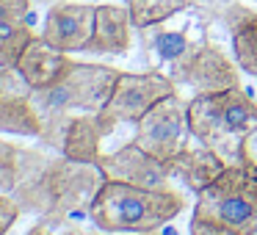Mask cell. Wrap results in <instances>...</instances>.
Instances as JSON below:
<instances>
[{
  "instance_id": "cell-1",
  "label": "cell",
  "mask_w": 257,
  "mask_h": 235,
  "mask_svg": "<svg viewBox=\"0 0 257 235\" xmlns=\"http://www.w3.org/2000/svg\"><path fill=\"white\" fill-rule=\"evenodd\" d=\"M102 180L105 177L97 163H75L64 155L50 161L39 150H25L14 199L23 210L67 218L80 207L89 213V205Z\"/></svg>"
},
{
  "instance_id": "cell-2",
  "label": "cell",
  "mask_w": 257,
  "mask_h": 235,
  "mask_svg": "<svg viewBox=\"0 0 257 235\" xmlns=\"http://www.w3.org/2000/svg\"><path fill=\"white\" fill-rule=\"evenodd\" d=\"M185 207V196L174 188L102 180L89 205V218L100 232H158Z\"/></svg>"
},
{
  "instance_id": "cell-3",
  "label": "cell",
  "mask_w": 257,
  "mask_h": 235,
  "mask_svg": "<svg viewBox=\"0 0 257 235\" xmlns=\"http://www.w3.org/2000/svg\"><path fill=\"white\" fill-rule=\"evenodd\" d=\"M185 116L196 141L238 161L246 139L257 130V102L240 86H229L221 91L196 94L185 105Z\"/></svg>"
},
{
  "instance_id": "cell-4",
  "label": "cell",
  "mask_w": 257,
  "mask_h": 235,
  "mask_svg": "<svg viewBox=\"0 0 257 235\" xmlns=\"http://www.w3.org/2000/svg\"><path fill=\"white\" fill-rule=\"evenodd\" d=\"M194 218L240 235H257V163L251 161L249 147H243L238 161L227 163L224 172L196 194Z\"/></svg>"
},
{
  "instance_id": "cell-5",
  "label": "cell",
  "mask_w": 257,
  "mask_h": 235,
  "mask_svg": "<svg viewBox=\"0 0 257 235\" xmlns=\"http://www.w3.org/2000/svg\"><path fill=\"white\" fill-rule=\"evenodd\" d=\"M119 69L113 67L72 61V67L64 72L61 80H56L47 89L34 91V105L39 111V116L45 119V128L58 125L75 111L97 113L108 102Z\"/></svg>"
},
{
  "instance_id": "cell-6",
  "label": "cell",
  "mask_w": 257,
  "mask_h": 235,
  "mask_svg": "<svg viewBox=\"0 0 257 235\" xmlns=\"http://www.w3.org/2000/svg\"><path fill=\"white\" fill-rule=\"evenodd\" d=\"M169 94H177V86L163 72H119L111 97L97 113L108 128L116 130V125L122 122L136 125L155 102Z\"/></svg>"
},
{
  "instance_id": "cell-7",
  "label": "cell",
  "mask_w": 257,
  "mask_h": 235,
  "mask_svg": "<svg viewBox=\"0 0 257 235\" xmlns=\"http://www.w3.org/2000/svg\"><path fill=\"white\" fill-rule=\"evenodd\" d=\"M188 116L177 94L163 97L136 122V144L161 161H172L188 144Z\"/></svg>"
},
{
  "instance_id": "cell-8",
  "label": "cell",
  "mask_w": 257,
  "mask_h": 235,
  "mask_svg": "<svg viewBox=\"0 0 257 235\" xmlns=\"http://www.w3.org/2000/svg\"><path fill=\"white\" fill-rule=\"evenodd\" d=\"M172 80L194 86L196 94L202 91H221L238 86V69L221 53V47L210 39H196L177 61H172Z\"/></svg>"
},
{
  "instance_id": "cell-9",
  "label": "cell",
  "mask_w": 257,
  "mask_h": 235,
  "mask_svg": "<svg viewBox=\"0 0 257 235\" xmlns=\"http://www.w3.org/2000/svg\"><path fill=\"white\" fill-rule=\"evenodd\" d=\"M113 130L100 119V113H69L58 125H50L42 133V141L56 147L64 158L75 163H97L100 161V144Z\"/></svg>"
},
{
  "instance_id": "cell-10",
  "label": "cell",
  "mask_w": 257,
  "mask_h": 235,
  "mask_svg": "<svg viewBox=\"0 0 257 235\" xmlns=\"http://www.w3.org/2000/svg\"><path fill=\"white\" fill-rule=\"evenodd\" d=\"M97 166L105 180H119V183L141 185V188H172L169 163L141 150L136 141L119 147L111 155H100Z\"/></svg>"
},
{
  "instance_id": "cell-11",
  "label": "cell",
  "mask_w": 257,
  "mask_h": 235,
  "mask_svg": "<svg viewBox=\"0 0 257 235\" xmlns=\"http://www.w3.org/2000/svg\"><path fill=\"white\" fill-rule=\"evenodd\" d=\"M97 6L89 3H56L42 25V36L64 53H83L94 34Z\"/></svg>"
},
{
  "instance_id": "cell-12",
  "label": "cell",
  "mask_w": 257,
  "mask_h": 235,
  "mask_svg": "<svg viewBox=\"0 0 257 235\" xmlns=\"http://www.w3.org/2000/svg\"><path fill=\"white\" fill-rule=\"evenodd\" d=\"M69 67H72L69 53L53 47L45 36H34V39L28 42V47L23 50L20 61H17L20 75L34 86V91L47 89V86H53L56 80H61Z\"/></svg>"
},
{
  "instance_id": "cell-13",
  "label": "cell",
  "mask_w": 257,
  "mask_h": 235,
  "mask_svg": "<svg viewBox=\"0 0 257 235\" xmlns=\"http://www.w3.org/2000/svg\"><path fill=\"white\" fill-rule=\"evenodd\" d=\"M133 20L130 12L122 6H97L94 14V34L91 42L86 45L83 53H94V56H124L133 45Z\"/></svg>"
},
{
  "instance_id": "cell-14",
  "label": "cell",
  "mask_w": 257,
  "mask_h": 235,
  "mask_svg": "<svg viewBox=\"0 0 257 235\" xmlns=\"http://www.w3.org/2000/svg\"><path fill=\"white\" fill-rule=\"evenodd\" d=\"M224 166H227V161H224L213 147H205V144L202 147H188L185 144L183 150L169 161L172 177L183 180V185L188 191H194V194L205 191L207 185L224 172Z\"/></svg>"
},
{
  "instance_id": "cell-15",
  "label": "cell",
  "mask_w": 257,
  "mask_h": 235,
  "mask_svg": "<svg viewBox=\"0 0 257 235\" xmlns=\"http://www.w3.org/2000/svg\"><path fill=\"white\" fill-rule=\"evenodd\" d=\"M28 14L31 0H0V67H17L23 50L36 36Z\"/></svg>"
},
{
  "instance_id": "cell-16",
  "label": "cell",
  "mask_w": 257,
  "mask_h": 235,
  "mask_svg": "<svg viewBox=\"0 0 257 235\" xmlns=\"http://www.w3.org/2000/svg\"><path fill=\"white\" fill-rule=\"evenodd\" d=\"M221 20L232 34V50L238 67L257 78V12L246 9L238 0H229L221 9Z\"/></svg>"
},
{
  "instance_id": "cell-17",
  "label": "cell",
  "mask_w": 257,
  "mask_h": 235,
  "mask_svg": "<svg viewBox=\"0 0 257 235\" xmlns=\"http://www.w3.org/2000/svg\"><path fill=\"white\" fill-rule=\"evenodd\" d=\"M0 133L42 139L45 119L34 105V97H0Z\"/></svg>"
},
{
  "instance_id": "cell-18",
  "label": "cell",
  "mask_w": 257,
  "mask_h": 235,
  "mask_svg": "<svg viewBox=\"0 0 257 235\" xmlns=\"http://www.w3.org/2000/svg\"><path fill=\"white\" fill-rule=\"evenodd\" d=\"M191 6V0H127V12L133 20V28L147 31L172 20L183 9Z\"/></svg>"
},
{
  "instance_id": "cell-19",
  "label": "cell",
  "mask_w": 257,
  "mask_h": 235,
  "mask_svg": "<svg viewBox=\"0 0 257 235\" xmlns=\"http://www.w3.org/2000/svg\"><path fill=\"white\" fill-rule=\"evenodd\" d=\"M191 45H194V39L188 36V28H183V31H158L155 36H150V47L155 50V56L161 58V61H177Z\"/></svg>"
},
{
  "instance_id": "cell-20",
  "label": "cell",
  "mask_w": 257,
  "mask_h": 235,
  "mask_svg": "<svg viewBox=\"0 0 257 235\" xmlns=\"http://www.w3.org/2000/svg\"><path fill=\"white\" fill-rule=\"evenodd\" d=\"M23 158H25L23 147H14L0 139V191L17 188L20 172H23Z\"/></svg>"
},
{
  "instance_id": "cell-21",
  "label": "cell",
  "mask_w": 257,
  "mask_h": 235,
  "mask_svg": "<svg viewBox=\"0 0 257 235\" xmlns=\"http://www.w3.org/2000/svg\"><path fill=\"white\" fill-rule=\"evenodd\" d=\"M23 213L25 210L20 207V202L14 199V196L0 194V235H6L9 229L20 221V216H23Z\"/></svg>"
},
{
  "instance_id": "cell-22",
  "label": "cell",
  "mask_w": 257,
  "mask_h": 235,
  "mask_svg": "<svg viewBox=\"0 0 257 235\" xmlns=\"http://www.w3.org/2000/svg\"><path fill=\"white\" fill-rule=\"evenodd\" d=\"M191 235H240L235 229H227V227H218V224H210V221H202V218H194L191 216Z\"/></svg>"
},
{
  "instance_id": "cell-23",
  "label": "cell",
  "mask_w": 257,
  "mask_h": 235,
  "mask_svg": "<svg viewBox=\"0 0 257 235\" xmlns=\"http://www.w3.org/2000/svg\"><path fill=\"white\" fill-rule=\"evenodd\" d=\"M108 235H113V232H108ZM133 235H155V232H133Z\"/></svg>"
}]
</instances>
